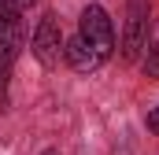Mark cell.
I'll return each mask as SVG.
<instances>
[{"mask_svg": "<svg viewBox=\"0 0 159 155\" xmlns=\"http://www.w3.org/2000/svg\"><path fill=\"white\" fill-rule=\"evenodd\" d=\"M144 126H148V133H156V137H159V107H152V111H148Z\"/></svg>", "mask_w": 159, "mask_h": 155, "instance_id": "52a82bcc", "label": "cell"}, {"mask_svg": "<svg viewBox=\"0 0 159 155\" xmlns=\"http://www.w3.org/2000/svg\"><path fill=\"white\" fill-rule=\"evenodd\" d=\"M78 37L107 63L111 52H115V26H111V15L100 7V4H89L78 19Z\"/></svg>", "mask_w": 159, "mask_h": 155, "instance_id": "6da1fadb", "label": "cell"}, {"mask_svg": "<svg viewBox=\"0 0 159 155\" xmlns=\"http://www.w3.org/2000/svg\"><path fill=\"white\" fill-rule=\"evenodd\" d=\"M37 0H0V11H11V15H26Z\"/></svg>", "mask_w": 159, "mask_h": 155, "instance_id": "5b68a950", "label": "cell"}, {"mask_svg": "<svg viewBox=\"0 0 159 155\" xmlns=\"http://www.w3.org/2000/svg\"><path fill=\"white\" fill-rule=\"evenodd\" d=\"M63 63H67L70 70H78V74H93V70H100V67H104V59H100V55H96V52H93L78 33L63 44Z\"/></svg>", "mask_w": 159, "mask_h": 155, "instance_id": "277c9868", "label": "cell"}, {"mask_svg": "<svg viewBox=\"0 0 159 155\" xmlns=\"http://www.w3.org/2000/svg\"><path fill=\"white\" fill-rule=\"evenodd\" d=\"M63 30H59V19L52 15V11H44L37 19V26H34V33H30V52H34V59H37L44 70H52V67H59V59H63Z\"/></svg>", "mask_w": 159, "mask_h": 155, "instance_id": "7a4b0ae2", "label": "cell"}, {"mask_svg": "<svg viewBox=\"0 0 159 155\" xmlns=\"http://www.w3.org/2000/svg\"><path fill=\"white\" fill-rule=\"evenodd\" d=\"M41 155H59V148H44V152H41Z\"/></svg>", "mask_w": 159, "mask_h": 155, "instance_id": "ba28073f", "label": "cell"}, {"mask_svg": "<svg viewBox=\"0 0 159 155\" xmlns=\"http://www.w3.org/2000/svg\"><path fill=\"white\" fill-rule=\"evenodd\" d=\"M144 74L159 78V48H148V55H144Z\"/></svg>", "mask_w": 159, "mask_h": 155, "instance_id": "8992f818", "label": "cell"}, {"mask_svg": "<svg viewBox=\"0 0 159 155\" xmlns=\"http://www.w3.org/2000/svg\"><path fill=\"white\" fill-rule=\"evenodd\" d=\"M148 19L152 0H126V30H122V59L133 63L148 48Z\"/></svg>", "mask_w": 159, "mask_h": 155, "instance_id": "3957f363", "label": "cell"}]
</instances>
